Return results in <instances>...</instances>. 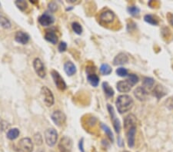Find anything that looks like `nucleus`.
<instances>
[{"label": "nucleus", "mask_w": 173, "mask_h": 152, "mask_svg": "<svg viewBox=\"0 0 173 152\" xmlns=\"http://www.w3.org/2000/svg\"><path fill=\"white\" fill-rule=\"evenodd\" d=\"M116 74L120 77H125L128 75V71L125 68H119L116 69Z\"/></svg>", "instance_id": "nucleus-33"}, {"label": "nucleus", "mask_w": 173, "mask_h": 152, "mask_svg": "<svg viewBox=\"0 0 173 152\" xmlns=\"http://www.w3.org/2000/svg\"><path fill=\"white\" fill-rule=\"evenodd\" d=\"M64 71L67 75L72 76L76 73V67L72 61H66L64 65Z\"/></svg>", "instance_id": "nucleus-18"}, {"label": "nucleus", "mask_w": 173, "mask_h": 152, "mask_svg": "<svg viewBox=\"0 0 173 152\" xmlns=\"http://www.w3.org/2000/svg\"><path fill=\"white\" fill-rule=\"evenodd\" d=\"M44 137L46 145L49 147H53L57 142L58 133L56 129L48 128L45 132Z\"/></svg>", "instance_id": "nucleus-4"}, {"label": "nucleus", "mask_w": 173, "mask_h": 152, "mask_svg": "<svg viewBox=\"0 0 173 152\" xmlns=\"http://www.w3.org/2000/svg\"><path fill=\"white\" fill-rule=\"evenodd\" d=\"M72 29L73 30V32L75 33H76L77 35H81L82 32V27L79 22H72Z\"/></svg>", "instance_id": "nucleus-29"}, {"label": "nucleus", "mask_w": 173, "mask_h": 152, "mask_svg": "<svg viewBox=\"0 0 173 152\" xmlns=\"http://www.w3.org/2000/svg\"><path fill=\"white\" fill-rule=\"evenodd\" d=\"M101 126H102V128L104 130V132H106V134L107 135L108 137L110 139L111 141L112 142L114 141V137H113V134H112V131L110 130V128H109L107 125H106V124H102Z\"/></svg>", "instance_id": "nucleus-28"}, {"label": "nucleus", "mask_w": 173, "mask_h": 152, "mask_svg": "<svg viewBox=\"0 0 173 152\" xmlns=\"http://www.w3.org/2000/svg\"><path fill=\"white\" fill-rule=\"evenodd\" d=\"M30 39V37L26 32H24L22 31H18L15 35V40L16 42L22 45H25L29 42Z\"/></svg>", "instance_id": "nucleus-12"}, {"label": "nucleus", "mask_w": 173, "mask_h": 152, "mask_svg": "<svg viewBox=\"0 0 173 152\" xmlns=\"http://www.w3.org/2000/svg\"><path fill=\"white\" fill-rule=\"evenodd\" d=\"M133 86V85L131 84V82L129 80H125V81H120L117 83L116 85V88L117 90L120 92H129L131 90V88Z\"/></svg>", "instance_id": "nucleus-14"}, {"label": "nucleus", "mask_w": 173, "mask_h": 152, "mask_svg": "<svg viewBox=\"0 0 173 152\" xmlns=\"http://www.w3.org/2000/svg\"><path fill=\"white\" fill-rule=\"evenodd\" d=\"M107 108H108V111H109V114H110L111 121L112 122L113 127H114L115 131H116V133H119L121 130V124L119 120L118 119V118L116 117V113H115V111H114V108H113V107L110 105H108Z\"/></svg>", "instance_id": "nucleus-9"}, {"label": "nucleus", "mask_w": 173, "mask_h": 152, "mask_svg": "<svg viewBox=\"0 0 173 152\" xmlns=\"http://www.w3.org/2000/svg\"><path fill=\"white\" fill-rule=\"evenodd\" d=\"M40 93H41L42 98H43V101H44V103L46 104V106L51 107L54 105V95H53L52 92H51V90H50L49 88H47L46 86L42 87Z\"/></svg>", "instance_id": "nucleus-3"}, {"label": "nucleus", "mask_w": 173, "mask_h": 152, "mask_svg": "<svg viewBox=\"0 0 173 152\" xmlns=\"http://www.w3.org/2000/svg\"><path fill=\"white\" fill-rule=\"evenodd\" d=\"M155 84V81L154 79L152 78H148V77H145L143 79V88H145V89H152V88L153 87Z\"/></svg>", "instance_id": "nucleus-23"}, {"label": "nucleus", "mask_w": 173, "mask_h": 152, "mask_svg": "<svg viewBox=\"0 0 173 152\" xmlns=\"http://www.w3.org/2000/svg\"><path fill=\"white\" fill-rule=\"evenodd\" d=\"M84 139L82 138L80 141H79V150H80L81 152H85L84 151Z\"/></svg>", "instance_id": "nucleus-38"}, {"label": "nucleus", "mask_w": 173, "mask_h": 152, "mask_svg": "<svg viewBox=\"0 0 173 152\" xmlns=\"http://www.w3.org/2000/svg\"><path fill=\"white\" fill-rule=\"evenodd\" d=\"M19 135V130L18 128L10 129L6 134V136L9 140H15Z\"/></svg>", "instance_id": "nucleus-25"}, {"label": "nucleus", "mask_w": 173, "mask_h": 152, "mask_svg": "<svg viewBox=\"0 0 173 152\" xmlns=\"http://www.w3.org/2000/svg\"><path fill=\"white\" fill-rule=\"evenodd\" d=\"M0 6H1V3H0Z\"/></svg>", "instance_id": "nucleus-44"}, {"label": "nucleus", "mask_w": 173, "mask_h": 152, "mask_svg": "<svg viewBox=\"0 0 173 152\" xmlns=\"http://www.w3.org/2000/svg\"><path fill=\"white\" fill-rule=\"evenodd\" d=\"M171 23H172V25H173V16H172V18H171Z\"/></svg>", "instance_id": "nucleus-41"}, {"label": "nucleus", "mask_w": 173, "mask_h": 152, "mask_svg": "<svg viewBox=\"0 0 173 152\" xmlns=\"http://www.w3.org/2000/svg\"><path fill=\"white\" fill-rule=\"evenodd\" d=\"M135 134H136V127H132L130 129L126 131V135H127L128 140V145L130 148L135 145Z\"/></svg>", "instance_id": "nucleus-15"}, {"label": "nucleus", "mask_w": 173, "mask_h": 152, "mask_svg": "<svg viewBox=\"0 0 173 152\" xmlns=\"http://www.w3.org/2000/svg\"><path fill=\"white\" fill-rule=\"evenodd\" d=\"M118 144H119V146H122V145H123V144H122V139H121L120 137H119V141H118Z\"/></svg>", "instance_id": "nucleus-40"}, {"label": "nucleus", "mask_w": 173, "mask_h": 152, "mask_svg": "<svg viewBox=\"0 0 173 152\" xmlns=\"http://www.w3.org/2000/svg\"><path fill=\"white\" fill-rule=\"evenodd\" d=\"M0 26L4 29H9L12 27L11 22L5 16L0 15Z\"/></svg>", "instance_id": "nucleus-22"}, {"label": "nucleus", "mask_w": 173, "mask_h": 152, "mask_svg": "<svg viewBox=\"0 0 173 152\" xmlns=\"http://www.w3.org/2000/svg\"><path fill=\"white\" fill-rule=\"evenodd\" d=\"M102 88L103 91H104L105 94L107 95V97L111 98L114 95V91H113L112 88L109 85L108 82H103L102 83Z\"/></svg>", "instance_id": "nucleus-24"}, {"label": "nucleus", "mask_w": 173, "mask_h": 152, "mask_svg": "<svg viewBox=\"0 0 173 152\" xmlns=\"http://www.w3.org/2000/svg\"><path fill=\"white\" fill-rule=\"evenodd\" d=\"M115 18H116V16H115L114 12H112L111 10L104 11L100 14L99 16L100 21L106 24L112 23L115 20Z\"/></svg>", "instance_id": "nucleus-10"}, {"label": "nucleus", "mask_w": 173, "mask_h": 152, "mask_svg": "<svg viewBox=\"0 0 173 152\" xmlns=\"http://www.w3.org/2000/svg\"><path fill=\"white\" fill-rule=\"evenodd\" d=\"M48 8H49L50 10H52L54 12V11H56V9H57V5L54 2H52L48 5Z\"/></svg>", "instance_id": "nucleus-39"}, {"label": "nucleus", "mask_w": 173, "mask_h": 152, "mask_svg": "<svg viewBox=\"0 0 173 152\" xmlns=\"http://www.w3.org/2000/svg\"><path fill=\"white\" fill-rule=\"evenodd\" d=\"M87 79H88V82H89L90 85L93 87H97L99 83V78L95 73L87 75Z\"/></svg>", "instance_id": "nucleus-21"}, {"label": "nucleus", "mask_w": 173, "mask_h": 152, "mask_svg": "<svg viewBox=\"0 0 173 152\" xmlns=\"http://www.w3.org/2000/svg\"><path fill=\"white\" fill-rule=\"evenodd\" d=\"M128 61H129V58H128L127 55L123 52H121L115 57L114 60H113V64L115 65H122L126 64Z\"/></svg>", "instance_id": "nucleus-16"}, {"label": "nucleus", "mask_w": 173, "mask_h": 152, "mask_svg": "<svg viewBox=\"0 0 173 152\" xmlns=\"http://www.w3.org/2000/svg\"><path fill=\"white\" fill-rule=\"evenodd\" d=\"M136 117L132 114L127 115L124 119V128H125V131L129 130L132 127H136Z\"/></svg>", "instance_id": "nucleus-13"}, {"label": "nucleus", "mask_w": 173, "mask_h": 152, "mask_svg": "<svg viewBox=\"0 0 173 152\" xmlns=\"http://www.w3.org/2000/svg\"><path fill=\"white\" fill-rule=\"evenodd\" d=\"M33 68L35 73L37 74V75H38L39 77H40L41 78H44L46 77V72L44 65H43V61L40 60L39 59H38V58L34 59Z\"/></svg>", "instance_id": "nucleus-8"}, {"label": "nucleus", "mask_w": 173, "mask_h": 152, "mask_svg": "<svg viewBox=\"0 0 173 152\" xmlns=\"http://www.w3.org/2000/svg\"><path fill=\"white\" fill-rule=\"evenodd\" d=\"M39 152H43V151H39Z\"/></svg>", "instance_id": "nucleus-43"}, {"label": "nucleus", "mask_w": 173, "mask_h": 152, "mask_svg": "<svg viewBox=\"0 0 173 152\" xmlns=\"http://www.w3.org/2000/svg\"><path fill=\"white\" fill-rule=\"evenodd\" d=\"M166 105L169 109L173 110V98H169L166 101Z\"/></svg>", "instance_id": "nucleus-37"}, {"label": "nucleus", "mask_w": 173, "mask_h": 152, "mask_svg": "<svg viewBox=\"0 0 173 152\" xmlns=\"http://www.w3.org/2000/svg\"><path fill=\"white\" fill-rule=\"evenodd\" d=\"M58 49L60 52H64V51H66L67 49V44H66L65 42H60V44L59 45V47H58Z\"/></svg>", "instance_id": "nucleus-36"}, {"label": "nucleus", "mask_w": 173, "mask_h": 152, "mask_svg": "<svg viewBox=\"0 0 173 152\" xmlns=\"http://www.w3.org/2000/svg\"><path fill=\"white\" fill-rule=\"evenodd\" d=\"M122 152H130V151H122Z\"/></svg>", "instance_id": "nucleus-42"}, {"label": "nucleus", "mask_w": 173, "mask_h": 152, "mask_svg": "<svg viewBox=\"0 0 173 152\" xmlns=\"http://www.w3.org/2000/svg\"><path fill=\"white\" fill-rule=\"evenodd\" d=\"M33 143L29 137L22 138L17 143L16 146V152H32L33 151Z\"/></svg>", "instance_id": "nucleus-2"}, {"label": "nucleus", "mask_w": 173, "mask_h": 152, "mask_svg": "<svg viewBox=\"0 0 173 152\" xmlns=\"http://www.w3.org/2000/svg\"><path fill=\"white\" fill-rule=\"evenodd\" d=\"M52 77L53 81H54V83L56 85V86L59 88L60 91H65L67 88V85H66V82L64 81L63 78L61 76L60 74L56 70H52L51 72Z\"/></svg>", "instance_id": "nucleus-5"}, {"label": "nucleus", "mask_w": 173, "mask_h": 152, "mask_svg": "<svg viewBox=\"0 0 173 152\" xmlns=\"http://www.w3.org/2000/svg\"><path fill=\"white\" fill-rule=\"evenodd\" d=\"M55 19L52 16L48 13H44L40 16L38 19V22L42 26H49L54 22Z\"/></svg>", "instance_id": "nucleus-11"}, {"label": "nucleus", "mask_w": 173, "mask_h": 152, "mask_svg": "<svg viewBox=\"0 0 173 152\" xmlns=\"http://www.w3.org/2000/svg\"><path fill=\"white\" fill-rule=\"evenodd\" d=\"M128 80L131 82V84H132V85H134L139 82V78L138 76L135 75V74H129V79H128Z\"/></svg>", "instance_id": "nucleus-34"}, {"label": "nucleus", "mask_w": 173, "mask_h": 152, "mask_svg": "<svg viewBox=\"0 0 173 152\" xmlns=\"http://www.w3.org/2000/svg\"><path fill=\"white\" fill-rule=\"evenodd\" d=\"M9 127V124L6 122H5L4 120L0 118V132H3L4 130H6L7 127Z\"/></svg>", "instance_id": "nucleus-35"}, {"label": "nucleus", "mask_w": 173, "mask_h": 152, "mask_svg": "<svg viewBox=\"0 0 173 152\" xmlns=\"http://www.w3.org/2000/svg\"><path fill=\"white\" fill-rule=\"evenodd\" d=\"M153 93H154L155 96L159 99V98L165 96L166 95V93H167V92H166V88L162 85H156V87H155L154 90H153Z\"/></svg>", "instance_id": "nucleus-20"}, {"label": "nucleus", "mask_w": 173, "mask_h": 152, "mask_svg": "<svg viewBox=\"0 0 173 152\" xmlns=\"http://www.w3.org/2000/svg\"><path fill=\"white\" fill-rule=\"evenodd\" d=\"M128 12L132 16H138L139 15L140 9L137 6H129L127 9Z\"/></svg>", "instance_id": "nucleus-30"}, {"label": "nucleus", "mask_w": 173, "mask_h": 152, "mask_svg": "<svg viewBox=\"0 0 173 152\" xmlns=\"http://www.w3.org/2000/svg\"><path fill=\"white\" fill-rule=\"evenodd\" d=\"M15 5L18 7V9L21 11H25L28 7V3L23 0H19L15 2Z\"/></svg>", "instance_id": "nucleus-27"}, {"label": "nucleus", "mask_w": 173, "mask_h": 152, "mask_svg": "<svg viewBox=\"0 0 173 152\" xmlns=\"http://www.w3.org/2000/svg\"><path fill=\"white\" fill-rule=\"evenodd\" d=\"M45 39L52 45H56L58 42V36L53 31H47L45 34Z\"/></svg>", "instance_id": "nucleus-19"}, {"label": "nucleus", "mask_w": 173, "mask_h": 152, "mask_svg": "<svg viewBox=\"0 0 173 152\" xmlns=\"http://www.w3.org/2000/svg\"><path fill=\"white\" fill-rule=\"evenodd\" d=\"M100 72L104 75H110L112 72V68L108 64H102L100 67Z\"/></svg>", "instance_id": "nucleus-26"}, {"label": "nucleus", "mask_w": 173, "mask_h": 152, "mask_svg": "<svg viewBox=\"0 0 173 152\" xmlns=\"http://www.w3.org/2000/svg\"><path fill=\"white\" fill-rule=\"evenodd\" d=\"M72 148V141L69 137L65 136L61 138L59 143V150L60 152H71Z\"/></svg>", "instance_id": "nucleus-7"}, {"label": "nucleus", "mask_w": 173, "mask_h": 152, "mask_svg": "<svg viewBox=\"0 0 173 152\" xmlns=\"http://www.w3.org/2000/svg\"><path fill=\"white\" fill-rule=\"evenodd\" d=\"M144 19H145V22H148V23H149V24H151V25H158L157 20H156V19H155V18L153 17V16H151V15L145 16V17H144Z\"/></svg>", "instance_id": "nucleus-31"}, {"label": "nucleus", "mask_w": 173, "mask_h": 152, "mask_svg": "<svg viewBox=\"0 0 173 152\" xmlns=\"http://www.w3.org/2000/svg\"><path fill=\"white\" fill-rule=\"evenodd\" d=\"M33 140L34 142L35 143L36 145H42L43 143V136L40 135L39 133H36L33 136Z\"/></svg>", "instance_id": "nucleus-32"}, {"label": "nucleus", "mask_w": 173, "mask_h": 152, "mask_svg": "<svg viewBox=\"0 0 173 152\" xmlns=\"http://www.w3.org/2000/svg\"><path fill=\"white\" fill-rule=\"evenodd\" d=\"M134 95L139 101H145L147 98V95H148V92H147V90L144 88L143 87H138L134 91Z\"/></svg>", "instance_id": "nucleus-17"}, {"label": "nucleus", "mask_w": 173, "mask_h": 152, "mask_svg": "<svg viewBox=\"0 0 173 152\" xmlns=\"http://www.w3.org/2000/svg\"><path fill=\"white\" fill-rule=\"evenodd\" d=\"M51 118L52 120V122H54V124H56L58 127H62V125H64L65 123L66 122V116L62 111H55L52 114Z\"/></svg>", "instance_id": "nucleus-6"}, {"label": "nucleus", "mask_w": 173, "mask_h": 152, "mask_svg": "<svg viewBox=\"0 0 173 152\" xmlns=\"http://www.w3.org/2000/svg\"><path fill=\"white\" fill-rule=\"evenodd\" d=\"M133 104V99L127 95H120L116 101V108L120 114H124L132 109Z\"/></svg>", "instance_id": "nucleus-1"}]
</instances>
